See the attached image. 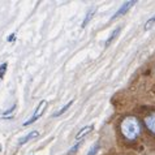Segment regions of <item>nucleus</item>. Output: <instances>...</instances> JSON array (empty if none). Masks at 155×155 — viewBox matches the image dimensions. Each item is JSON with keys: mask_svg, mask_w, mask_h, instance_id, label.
Segmentation results:
<instances>
[{"mask_svg": "<svg viewBox=\"0 0 155 155\" xmlns=\"http://www.w3.org/2000/svg\"><path fill=\"white\" fill-rule=\"evenodd\" d=\"M121 133L127 140H136L141 133V123L134 116H127L121 121Z\"/></svg>", "mask_w": 155, "mask_h": 155, "instance_id": "f257e3e1", "label": "nucleus"}, {"mask_svg": "<svg viewBox=\"0 0 155 155\" xmlns=\"http://www.w3.org/2000/svg\"><path fill=\"white\" fill-rule=\"evenodd\" d=\"M47 104H48V103H47V101H41V103L38 104L37 110H35V112H34V115H33V117L29 119V120H26V121L24 123V127H28V125H30V124H33L34 121H37V120L43 115V111L46 110Z\"/></svg>", "mask_w": 155, "mask_h": 155, "instance_id": "f03ea898", "label": "nucleus"}, {"mask_svg": "<svg viewBox=\"0 0 155 155\" xmlns=\"http://www.w3.org/2000/svg\"><path fill=\"white\" fill-rule=\"evenodd\" d=\"M136 4V2H127L125 4H123L121 7L117 9V12H116V13L112 16V20H115V18H117V17H120V16H123V15H125L127 12L130 9V8L133 7Z\"/></svg>", "mask_w": 155, "mask_h": 155, "instance_id": "7ed1b4c3", "label": "nucleus"}, {"mask_svg": "<svg viewBox=\"0 0 155 155\" xmlns=\"http://www.w3.org/2000/svg\"><path fill=\"white\" fill-rule=\"evenodd\" d=\"M145 124H146V127L149 128V130L153 132L155 134V112L151 114V115H149L145 119Z\"/></svg>", "mask_w": 155, "mask_h": 155, "instance_id": "20e7f679", "label": "nucleus"}, {"mask_svg": "<svg viewBox=\"0 0 155 155\" xmlns=\"http://www.w3.org/2000/svg\"><path fill=\"white\" fill-rule=\"evenodd\" d=\"M38 137H39V132H38V130H33V132H30L29 134H26L25 137H22V138L20 140L18 143H20V145H24V143H26L28 141H31V140H34V138H38Z\"/></svg>", "mask_w": 155, "mask_h": 155, "instance_id": "39448f33", "label": "nucleus"}, {"mask_svg": "<svg viewBox=\"0 0 155 155\" xmlns=\"http://www.w3.org/2000/svg\"><path fill=\"white\" fill-rule=\"evenodd\" d=\"M93 129H94V127H93V125H86V127H84L82 129H80L78 133L76 134V140H81V138H84V137L87 136L89 133L93 130Z\"/></svg>", "mask_w": 155, "mask_h": 155, "instance_id": "423d86ee", "label": "nucleus"}, {"mask_svg": "<svg viewBox=\"0 0 155 155\" xmlns=\"http://www.w3.org/2000/svg\"><path fill=\"white\" fill-rule=\"evenodd\" d=\"M120 30H121V28H116V29L114 30V31H112V33H111V35L108 37V39H107V41H106V47H108V46L111 45V43H112V41L115 39V38H116V37H117V35H119Z\"/></svg>", "mask_w": 155, "mask_h": 155, "instance_id": "0eeeda50", "label": "nucleus"}, {"mask_svg": "<svg viewBox=\"0 0 155 155\" xmlns=\"http://www.w3.org/2000/svg\"><path fill=\"white\" fill-rule=\"evenodd\" d=\"M94 13H95V8H93V9H90V11L87 12V15H86L85 20H84V22L81 24V26H82V28H85L86 25H87V24L90 22V20H91V17L94 16Z\"/></svg>", "mask_w": 155, "mask_h": 155, "instance_id": "6e6552de", "label": "nucleus"}, {"mask_svg": "<svg viewBox=\"0 0 155 155\" xmlns=\"http://www.w3.org/2000/svg\"><path fill=\"white\" fill-rule=\"evenodd\" d=\"M73 102H74V99H72V101H69V102H68V104H65V106H64V107H63V108H61V110H59V111H58V112H55V114H54L52 116H54V117H58V116H60V115H63V114H64V112H65V111H67V110H68V108H69V107H71V106L73 104Z\"/></svg>", "mask_w": 155, "mask_h": 155, "instance_id": "1a4fd4ad", "label": "nucleus"}, {"mask_svg": "<svg viewBox=\"0 0 155 155\" xmlns=\"http://www.w3.org/2000/svg\"><path fill=\"white\" fill-rule=\"evenodd\" d=\"M155 24V15L151 17V18H149L147 21H146V24H145V30H150L153 28V25Z\"/></svg>", "mask_w": 155, "mask_h": 155, "instance_id": "9d476101", "label": "nucleus"}, {"mask_svg": "<svg viewBox=\"0 0 155 155\" xmlns=\"http://www.w3.org/2000/svg\"><path fill=\"white\" fill-rule=\"evenodd\" d=\"M5 69H7V64L4 63L3 65H0V78L4 77V73H5Z\"/></svg>", "mask_w": 155, "mask_h": 155, "instance_id": "9b49d317", "label": "nucleus"}, {"mask_svg": "<svg viewBox=\"0 0 155 155\" xmlns=\"http://www.w3.org/2000/svg\"><path fill=\"white\" fill-rule=\"evenodd\" d=\"M98 150H99V145H98V143H95V146H94V149L90 150L87 155H95V153L98 151Z\"/></svg>", "mask_w": 155, "mask_h": 155, "instance_id": "f8f14e48", "label": "nucleus"}, {"mask_svg": "<svg viewBox=\"0 0 155 155\" xmlns=\"http://www.w3.org/2000/svg\"><path fill=\"white\" fill-rule=\"evenodd\" d=\"M80 146H81V143H76L74 146H73V147L69 150V153H68V154H74L76 151H77V149H78L80 147Z\"/></svg>", "mask_w": 155, "mask_h": 155, "instance_id": "ddd939ff", "label": "nucleus"}, {"mask_svg": "<svg viewBox=\"0 0 155 155\" xmlns=\"http://www.w3.org/2000/svg\"><path fill=\"white\" fill-rule=\"evenodd\" d=\"M15 108H16V106H12V107H11V108H9V110H7V111H5V112H3V115H4V116L9 115V114L12 112V111H15Z\"/></svg>", "mask_w": 155, "mask_h": 155, "instance_id": "4468645a", "label": "nucleus"}, {"mask_svg": "<svg viewBox=\"0 0 155 155\" xmlns=\"http://www.w3.org/2000/svg\"><path fill=\"white\" fill-rule=\"evenodd\" d=\"M15 38H16V34H12L11 37H8V42H13Z\"/></svg>", "mask_w": 155, "mask_h": 155, "instance_id": "2eb2a0df", "label": "nucleus"}]
</instances>
